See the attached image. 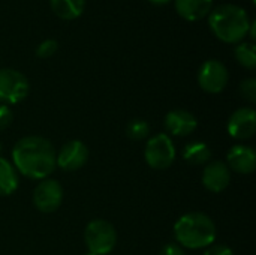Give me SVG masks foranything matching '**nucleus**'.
Listing matches in <instances>:
<instances>
[{
	"label": "nucleus",
	"instance_id": "nucleus-1",
	"mask_svg": "<svg viewBox=\"0 0 256 255\" xmlns=\"http://www.w3.org/2000/svg\"><path fill=\"white\" fill-rule=\"evenodd\" d=\"M10 162L24 177L44 180L56 170V150L46 138L28 135L15 143Z\"/></svg>",
	"mask_w": 256,
	"mask_h": 255
},
{
	"label": "nucleus",
	"instance_id": "nucleus-2",
	"mask_svg": "<svg viewBox=\"0 0 256 255\" xmlns=\"http://www.w3.org/2000/svg\"><path fill=\"white\" fill-rule=\"evenodd\" d=\"M174 239L183 249H202L214 243L218 231L213 219L201 212L182 215L174 224Z\"/></svg>",
	"mask_w": 256,
	"mask_h": 255
},
{
	"label": "nucleus",
	"instance_id": "nucleus-3",
	"mask_svg": "<svg viewBox=\"0 0 256 255\" xmlns=\"http://www.w3.org/2000/svg\"><path fill=\"white\" fill-rule=\"evenodd\" d=\"M208 24L220 41L226 44H238L248 36L250 20L242 6L225 3L210 11Z\"/></svg>",
	"mask_w": 256,
	"mask_h": 255
},
{
	"label": "nucleus",
	"instance_id": "nucleus-4",
	"mask_svg": "<svg viewBox=\"0 0 256 255\" xmlns=\"http://www.w3.org/2000/svg\"><path fill=\"white\" fill-rule=\"evenodd\" d=\"M84 242L88 252L108 255L117 245V231L111 222L105 219H93L84 230Z\"/></svg>",
	"mask_w": 256,
	"mask_h": 255
},
{
	"label": "nucleus",
	"instance_id": "nucleus-5",
	"mask_svg": "<svg viewBox=\"0 0 256 255\" xmlns=\"http://www.w3.org/2000/svg\"><path fill=\"white\" fill-rule=\"evenodd\" d=\"M144 159L153 170H168L176 161V146L168 134L150 137L144 147Z\"/></svg>",
	"mask_w": 256,
	"mask_h": 255
},
{
	"label": "nucleus",
	"instance_id": "nucleus-6",
	"mask_svg": "<svg viewBox=\"0 0 256 255\" xmlns=\"http://www.w3.org/2000/svg\"><path fill=\"white\" fill-rule=\"evenodd\" d=\"M30 90L24 74L12 68L0 69V104L12 105L21 102Z\"/></svg>",
	"mask_w": 256,
	"mask_h": 255
},
{
	"label": "nucleus",
	"instance_id": "nucleus-7",
	"mask_svg": "<svg viewBox=\"0 0 256 255\" xmlns=\"http://www.w3.org/2000/svg\"><path fill=\"white\" fill-rule=\"evenodd\" d=\"M230 80V74L226 66L216 59H210L204 62L198 71V84L207 93H220Z\"/></svg>",
	"mask_w": 256,
	"mask_h": 255
},
{
	"label": "nucleus",
	"instance_id": "nucleus-8",
	"mask_svg": "<svg viewBox=\"0 0 256 255\" xmlns=\"http://www.w3.org/2000/svg\"><path fill=\"white\" fill-rule=\"evenodd\" d=\"M63 201V188L54 179H44L39 180L33 191V204L42 213H52L56 212Z\"/></svg>",
	"mask_w": 256,
	"mask_h": 255
},
{
	"label": "nucleus",
	"instance_id": "nucleus-9",
	"mask_svg": "<svg viewBox=\"0 0 256 255\" xmlns=\"http://www.w3.org/2000/svg\"><path fill=\"white\" fill-rule=\"evenodd\" d=\"M88 159V149L87 146L80 140H70L62 149L58 153H56V167L62 168L63 171H76L86 165Z\"/></svg>",
	"mask_w": 256,
	"mask_h": 255
},
{
	"label": "nucleus",
	"instance_id": "nucleus-10",
	"mask_svg": "<svg viewBox=\"0 0 256 255\" xmlns=\"http://www.w3.org/2000/svg\"><path fill=\"white\" fill-rule=\"evenodd\" d=\"M256 131V111L252 107L236 110L228 120V134L236 140H249Z\"/></svg>",
	"mask_w": 256,
	"mask_h": 255
},
{
	"label": "nucleus",
	"instance_id": "nucleus-11",
	"mask_svg": "<svg viewBox=\"0 0 256 255\" xmlns=\"http://www.w3.org/2000/svg\"><path fill=\"white\" fill-rule=\"evenodd\" d=\"M231 183V171L222 161H212L206 164L202 171V185L207 191L219 194Z\"/></svg>",
	"mask_w": 256,
	"mask_h": 255
},
{
	"label": "nucleus",
	"instance_id": "nucleus-12",
	"mask_svg": "<svg viewBox=\"0 0 256 255\" xmlns=\"http://www.w3.org/2000/svg\"><path fill=\"white\" fill-rule=\"evenodd\" d=\"M226 165L230 171L238 174H252L256 168V152L250 146L236 144L228 150Z\"/></svg>",
	"mask_w": 256,
	"mask_h": 255
},
{
	"label": "nucleus",
	"instance_id": "nucleus-13",
	"mask_svg": "<svg viewBox=\"0 0 256 255\" xmlns=\"http://www.w3.org/2000/svg\"><path fill=\"white\" fill-rule=\"evenodd\" d=\"M198 126L196 117L188 110H171L165 116V129L168 135L172 137H186L190 135Z\"/></svg>",
	"mask_w": 256,
	"mask_h": 255
},
{
	"label": "nucleus",
	"instance_id": "nucleus-14",
	"mask_svg": "<svg viewBox=\"0 0 256 255\" xmlns=\"http://www.w3.org/2000/svg\"><path fill=\"white\" fill-rule=\"evenodd\" d=\"M176 11L188 21H198L210 14L213 0H174Z\"/></svg>",
	"mask_w": 256,
	"mask_h": 255
},
{
	"label": "nucleus",
	"instance_id": "nucleus-15",
	"mask_svg": "<svg viewBox=\"0 0 256 255\" xmlns=\"http://www.w3.org/2000/svg\"><path fill=\"white\" fill-rule=\"evenodd\" d=\"M20 185L18 171L14 164L3 156H0V195H10L16 191Z\"/></svg>",
	"mask_w": 256,
	"mask_h": 255
},
{
	"label": "nucleus",
	"instance_id": "nucleus-16",
	"mask_svg": "<svg viewBox=\"0 0 256 255\" xmlns=\"http://www.w3.org/2000/svg\"><path fill=\"white\" fill-rule=\"evenodd\" d=\"M182 156L190 165H206L212 159V150L204 141H192L184 146Z\"/></svg>",
	"mask_w": 256,
	"mask_h": 255
},
{
	"label": "nucleus",
	"instance_id": "nucleus-17",
	"mask_svg": "<svg viewBox=\"0 0 256 255\" xmlns=\"http://www.w3.org/2000/svg\"><path fill=\"white\" fill-rule=\"evenodd\" d=\"M52 11L63 20L78 18L86 6V0H50Z\"/></svg>",
	"mask_w": 256,
	"mask_h": 255
},
{
	"label": "nucleus",
	"instance_id": "nucleus-18",
	"mask_svg": "<svg viewBox=\"0 0 256 255\" xmlns=\"http://www.w3.org/2000/svg\"><path fill=\"white\" fill-rule=\"evenodd\" d=\"M237 62L248 68V69H255L256 66V47L254 42H242L236 47L234 50Z\"/></svg>",
	"mask_w": 256,
	"mask_h": 255
},
{
	"label": "nucleus",
	"instance_id": "nucleus-19",
	"mask_svg": "<svg viewBox=\"0 0 256 255\" xmlns=\"http://www.w3.org/2000/svg\"><path fill=\"white\" fill-rule=\"evenodd\" d=\"M150 134V125L144 119H132L126 126V135L134 141H141Z\"/></svg>",
	"mask_w": 256,
	"mask_h": 255
},
{
	"label": "nucleus",
	"instance_id": "nucleus-20",
	"mask_svg": "<svg viewBox=\"0 0 256 255\" xmlns=\"http://www.w3.org/2000/svg\"><path fill=\"white\" fill-rule=\"evenodd\" d=\"M57 47H58V45H57V41H56V39H45V41H42V42L38 45V48H36V56L40 57V59H48V57H51V56L56 54Z\"/></svg>",
	"mask_w": 256,
	"mask_h": 255
},
{
	"label": "nucleus",
	"instance_id": "nucleus-21",
	"mask_svg": "<svg viewBox=\"0 0 256 255\" xmlns=\"http://www.w3.org/2000/svg\"><path fill=\"white\" fill-rule=\"evenodd\" d=\"M240 93L242 96L249 101V102H256V80L255 78H248L242 81L240 84Z\"/></svg>",
	"mask_w": 256,
	"mask_h": 255
},
{
	"label": "nucleus",
	"instance_id": "nucleus-22",
	"mask_svg": "<svg viewBox=\"0 0 256 255\" xmlns=\"http://www.w3.org/2000/svg\"><path fill=\"white\" fill-rule=\"evenodd\" d=\"M14 120V113L9 105L0 104V131H4Z\"/></svg>",
	"mask_w": 256,
	"mask_h": 255
},
{
	"label": "nucleus",
	"instance_id": "nucleus-23",
	"mask_svg": "<svg viewBox=\"0 0 256 255\" xmlns=\"http://www.w3.org/2000/svg\"><path fill=\"white\" fill-rule=\"evenodd\" d=\"M202 255H234L232 249L225 245H212Z\"/></svg>",
	"mask_w": 256,
	"mask_h": 255
},
{
	"label": "nucleus",
	"instance_id": "nucleus-24",
	"mask_svg": "<svg viewBox=\"0 0 256 255\" xmlns=\"http://www.w3.org/2000/svg\"><path fill=\"white\" fill-rule=\"evenodd\" d=\"M159 255H186L184 254V249L176 243V242H171V243H166L162 249H160V254Z\"/></svg>",
	"mask_w": 256,
	"mask_h": 255
},
{
	"label": "nucleus",
	"instance_id": "nucleus-25",
	"mask_svg": "<svg viewBox=\"0 0 256 255\" xmlns=\"http://www.w3.org/2000/svg\"><path fill=\"white\" fill-rule=\"evenodd\" d=\"M152 3H154V5H166V3H170L171 0H150Z\"/></svg>",
	"mask_w": 256,
	"mask_h": 255
},
{
	"label": "nucleus",
	"instance_id": "nucleus-26",
	"mask_svg": "<svg viewBox=\"0 0 256 255\" xmlns=\"http://www.w3.org/2000/svg\"><path fill=\"white\" fill-rule=\"evenodd\" d=\"M2 152H3V144H2V141H0V156H2Z\"/></svg>",
	"mask_w": 256,
	"mask_h": 255
},
{
	"label": "nucleus",
	"instance_id": "nucleus-27",
	"mask_svg": "<svg viewBox=\"0 0 256 255\" xmlns=\"http://www.w3.org/2000/svg\"><path fill=\"white\" fill-rule=\"evenodd\" d=\"M84 255H94V254H92V252H87V254H84Z\"/></svg>",
	"mask_w": 256,
	"mask_h": 255
}]
</instances>
